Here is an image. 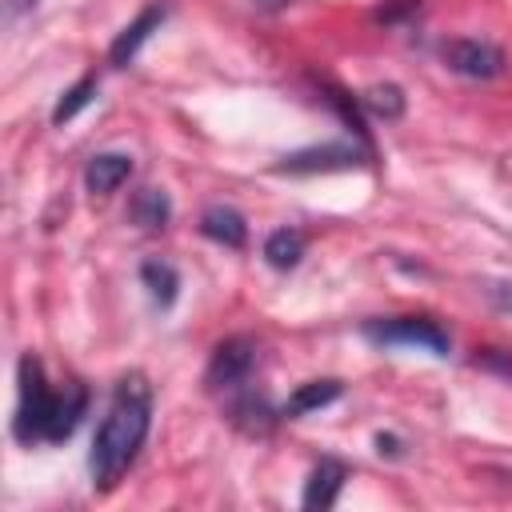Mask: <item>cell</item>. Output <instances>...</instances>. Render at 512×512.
<instances>
[{
    "label": "cell",
    "mask_w": 512,
    "mask_h": 512,
    "mask_svg": "<svg viewBox=\"0 0 512 512\" xmlns=\"http://www.w3.org/2000/svg\"><path fill=\"white\" fill-rule=\"evenodd\" d=\"M148 424H152V388L140 372H132L116 384L112 404L92 436V452H88L92 484L112 488L128 472V464L136 460V452L148 436Z\"/></svg>",
    "instance_id": "cell-1"
},
{
    "label": "cell",
    "mask_w": 512,
    "mask_h": 512,
    "mask_svg": "<svg viewBox=\"0 0 512 512\" xmlns=\"http://www.w3.org/2000/svg\"><path fill=\"white\" fill-rule=\"evenodd\" d=\"M16 380H20V400H16L12 432H16L20 444H36V440L48 436V420H52V408H56V392L48 388L44 368H40L36 356H20Z\"/></svg>",
    "instance_id": "cell-2"
},
{
    "label": "cell",
    "mask_w": 512,
    "mask_h": 512,
    "mask_svg": "<svg viewBox=\"0 0 512 512\" xmlns=\"http://www.w3.org/2000/svg\"><path fill=\"white\" fill-rule=\"evenodd\" d=\"M364 340L380 344V348H416V352H432V356H448V332L428 320V316H388V320H368Z\"/></svg>",
    "instance_id": "cell-3"
},
{
    "label": "cell",
    "mask_w": 512,
    "mask_h": 512,
    "mask_svg": "<svg viewBox=\"0 0 512 512\" xmlns=\"http://www.w3.org/2000/svg\"><path fill=\"white\" fill-rule=\"evenodd\" d=\"M372 160V148L360 140H332V144H316V148H300L292 156H284L276 164V172L284 176H308V172H340V168H360Z\"/></svg>",
    "instance_id": "cell-4"
},
{
    "label": "cell",
    "mask_w": 512,
    "mask_h": 512,
    "mask_svg": "<svg viewBox=\"0 0 512 512\" xmlns=\"http://www.w3.org/2000/svg\"><path fill=\"white\" fill-rule=\"evenodd\" d=\"M252 368H256V340L252 336H228V340H220L212 348L204 380H208L212 392H220V388L232 392V388H240L248 380Z\"/></svg>",
    "instance_id": "cell-5"
},
{
    "label": "cell",
    "mask_w": 512,
    "mask_h": 512,
    "mask_svg": "<svg viewBox=\"0 0 512 512\" xmlns=\"http://www.w3.org/2000/svg\"><path fill=\"white\" fill-rule=\"evenodd\" d=\"M440 60L460 72V76H472V80H492L504 72V52L492 44V40H476V36H456V40H444L440 44Z\"/></svg>",
    "instance_id": "cell-6"
},
{
    "label": "cell",
    "mask_w": 512,
    "mask_h": 512,
    "mask_svg": "<svg viewBox=\"0 0 512 512\" xmlns=\"http://www.w3.org/2000/svg\"><path fill=\"white\" fill-rule=\"evenodd\" d=\"M164 16H168V8L164 4H148L132 24H124L120 28V36L112 40V48H108V60L116 64V68H128L132 60H136V52H140V44L164 24Z\"/></svg>",
    "instance_id": "cell-7"
},
{
    "label": "cell",
    "mask_w": 512,
    "mask_h": 512,
    "mask_svg": "<svg viewBox=\"0 0 512 512\" xmlns=\"http://www.w3.org/2000/svg\"><path fill=\"white\" fill-rule=\"evenodd\" d=\"M84 408H88V388H84L80 380H68V384L56 392V408H52V420H48V436H44V440H48V444H64V440L76 432Z\"/></svg>",
    "instance_id": "cell-8"
},
{
    "label": "cell",
    "mask_w": 512,
    "mask_h": 512,
    "mask_svg": "<svg viewBox=\"0 0 512 512\" xmlns=\"http://www.w3.org/2000/svg\"><path fill=\"white\" fill-rule=\"evenodd\" d=\"M348 480V468L332 456H324L312 472H308V484H304V508H332L340 488Z\"/></svg>",
    "instance_id": "cell-9"
},
{
    "label": "cell",
    "mask_w": 512,
    "mask_h": 512,
    "mask_svg": "<svg viewBox=\"0 0 512 512\" xmlns=\"http://www.w3.org/2000/svg\"><path fill=\"white\" fill-rule=\"evenodd\" d=\"M128 176H132V156H124V152H100V156H92L88 168H84V184H88L92 196L116 192Z\"/></svg>",
    "instance_id": "cell-10"
},
{
    "label": "cell",
    "mask_w": 512,
    "mask_h": 512,
    "mask_svg": "<svg viewBox=\"0 0 512 512\" xmlns=\"http://www.w3.org/2000/svg\"><path fill=\"white\" fill-rule=\"evenodd\" d=\"M200 232H204L208 240L224 244V248H244V240H248V224H244V216H240L232 204H212V208L200 216Z\"/></svg>",
    "instance_id": "cell-11"
},
{
    "label": "cell",
    "mask_w": 512,
    "mask_h": 512,
    "mask_svg": "<svg viewBox=\"0 0 512 512\" xmlns=\"http://www.w3.org/2000/svg\"><path fill=\"white\" fill-rule=\"evenodd\" d=\"M340 392H344V384L340 380H308V384H300L292 396H288V404L280 408V416H288V420H296V416H304V412H316V408H328L332 400H340Z\"/></svg>",
    "instance_id": "cell-12"
},
{
    "label": "cell",
    "mask_w": 512,
    "mask_h": 512,
    "mask_svg": "<svg viewBox=\"0 0 512 512\" xmlns=\"http://www.w3.org/2000/svg\"><path fill=\"white\" fill-rule=\"evenodd\" d=\"M140 280H144L152 304H160V308H172V304H176L180 272H176L168 260H144V264H140Z\"/></svg>",
    "instance_id": "cell-13"
},
{
    "label": "cell",
    "mask_w": 512,
    "mask_h": 512,
    "mask_svg": "<svg viewBox=\"0 0 512 512\" xmlns=\"http://www.w3.org/2000/svg\"><path fill=\"white\" fill-rule=\"evenodd\" d=\"M356 104L376 120H400L404 116V92L396 84H372L356 96Z\"/></svg>",
    "instance_id": "cell-14"
},
{
    "label": "cell",
    "mask_w": 512,
    "mask_h": 512,
    "mask_svg": "<svg viewBox=\"0 0 512 512\" xmlns=\"http://www.w3.org/2000/svg\"><path fill=\"white\" fill-rule=\"evenodd\" d=\"M168 216H172V200H168L164 188H140L132 196V220L140 228H164Z\"/></svg>",
    "instance_id": "cell-15"
},
{
    "label": "cell",
    "mask_w": 512,
    "mask_h": 512,
    "mask_svg": "<svg viewBox=\"0 0 512 512\" xmlns=\"http://www.w3.org/2000/svg\"><path fill=\"white\" fill-rule=\"evenodd\" d=\"M300 256H304V236H300L296 228H276V232L264 240V260H268L272 268H280V272L296 268Z\"/></svg>",
    "instance_id": "cell-16"
},
{
    "label": "cell",
    "mask_w": 512,
    "mask_h": 512,
    "mask_svg": "<svg viewBox=\"0 0 512 512\" xmlns=\"http://www.w3.org/2000/svg\"><path fill=\"white\" fill-rule=\"evenodd\" d=\"M232 420L248 432V436H264L272 424H276V412H272V404L264 400V396H252V392H244L236 404H232Z\"/></svg>",
    "instance_id": "cell-17"
},
{
    "label": "cell",
    "mask_w": 512,
    "mask_h": 512,
    "mask_svg": "<svg viewBox=\"0 0 512 512\" xmlns=\"http://www.w3.org/2000/svg\"><path fill=\"white\" fill-rule=\"evenodd\" d=\"M92 96H96V80L92 76H84V80H76L64 96H60V104L52 108V124H64V120H72L84 104H92Z\"/></svg>",
    "instance_id": "cell-18"
},
{
    "label": "cell",
    "mask_w": 512,
    "mask_h": 512,
    "mask_svg": "<svg viewBox=\"0 0 512 512\" xmlns=\"http://www.w3.org/2000/svg\"><path fill=\"white\" fill-rule=\"evenodd\" d=\"M420 8V0H392V4H384L380 12H376V20H384V24H396L404 12H416Z\"/></svg>",
    "instance_id": "cell-19"
},
{
    "label": "cell",
    "mask_w": 512,
    "mask_h": 512,
    "mask_svg": "<svg viewBox=\"0 0 512 512\" xmlns=\"http://www.w3.org/2000/svg\"><path fill=\"white\" fill-rule=\"evenodd\" d=\"M376 448H380V456H400L404 448H400V440L396 436H388V432H380L376 436Z\"/></svg>",
    "instance_id": "cell-20"
},
{
    "label": "cell",
    "mask_w": 512,
    "mask_h": 512,
    "mask_svg": "<svg viewBox=\"0 0 512 512\" xmlns=\"http://www.w3.org/2000/svg\"><path fill=\"white\" fill-rule=\"evenodd\" d=\"M36 0H8V16H20V12H32Z\"/></svg>",
    "instance_id": "cell-21"
},
{
    "label": "cell",
    "mask_w": 512,
    "mask_h": 512,
    "mask_svg": "<svg viewBox=\"0 0 512 512\" xmlns=\"http://www.w3.org/2000/svg\"><path fill=\"white\" fill-rule=\"evenodd\" d=\"M252 4H260V8H268V12H276V8H284V4H292V0H252Z\"/></svg>",
    "instance_id": "cell-22"
}]
</instances>
